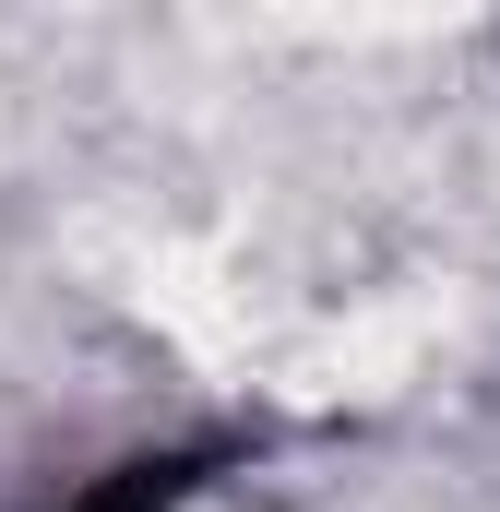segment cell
Masks as SVG:
<instances>
[{
	"label": "cell",
	"mask_w": 500,
	"mask_h": 512,
	"mask_svg": "<svg viewBox=\"0 0 500 512\" xmlns=\"http://www.w3.org/2000/svg\"><path fill=\"white\" fill-rule=\"evenodd\" d=\"M191 501V465H120L96 501H72V512H179Z\"/></svg>",
	"instance_id": "6da1fadb"
}]
</instances>
